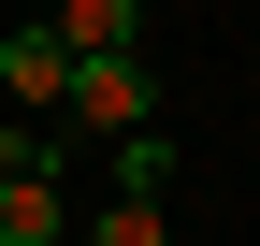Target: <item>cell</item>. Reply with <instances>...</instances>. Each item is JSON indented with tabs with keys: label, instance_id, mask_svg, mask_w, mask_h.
<instances>
[{
	"label": "cell",
	"instance_id": "obj_5",
	"mask_svg": "<svg viewBox=\"0 0 260 246\" xmlns=\"http://www.w3.org/2000/svg\"><path fill=\"white\" fill-rule=\"evenodd\" d=\"M87 246H174V218H159V189H116L102 218H87Z\"/></svg>",
	"mask_w": 260,
	"mask_h": 246
},
{
	"label": "cell",
	"instance_id": "obj_2",
	"mask_svg": "<svg viewBox=\"0 0 260 246\" xmlns=\"http://www.w3.org/2000/svg\"><path fill=\"white\" fill-rule=\"evenodd\" d=\"M0 87H15V102H44V116H58V87H73V44H58L44 15H29V29H0Z\"/></svg>",
	"mask_w": 260,
	"mask_h": 246
},
{
	"label": "cell",
	"instance_id": "obj_6",
	"mask_svg": "<svg viewBox=\"0 0 260 246\" xmlns=\"http://www.w3.org/2000/svg\"><path fill=\"white\" fill-rule=\"evenodd\" d=\"M116 189H174V131H116Z\"/></svg>",
	"mask_w": 260,
	"mask_h": 246
},
{
	"label": "cell",
	"instance_id": "obj_4",
	"mask_svg": "<svg viewBox=\"0 0 260 246\" xmlns=\"http://www.w3.org/2000/svg\"><path fill=\"white\" fill-rule=\"evenodd\" d=\"M58 44H73V58H102V44H145V0H58Z\"/></svg>",
	"mask_w": 260,
	"mask_h": 246
},
{
	"label": "cell",
	"instance_id": "obj_1",
	"mask_svg": "<svg viewBox=\"0 0 260 246\" xmlns=\"http://www.w3.org/2000/svg\"><path fill=\"white\" fill-rule=\"evenodd\" d=\"M58 131H73V145L159 131V73H145V44H102V58H73V87H58Z\"/></svg>",
	"mask_w": 260,
	"mask_h": 246
},
{
	"label": "cell",
	"instance_id": "obj_7",
	"mask_svg": "<svg viewBox=\"0 0 260 246\" xmlns=\"http://www.w3.org/2000/svg\"><path fill=\"white\" fill-rule=\"evenodd\" d=\"M0 174H73V131H15L0 116Z\"/></svg>",
	"mask_w": 260,
	"mask_h": 246
},
{
	"label": "cell",
	"instance_id": "obj_3",
	"mask_svg": "<svg viewBox=\"0 0 260 246\" xmlns=\"http://www.w3.org/2000/svg\"><path fill=\"white\" fill-rule=\"evenodd\" d=\"M73 232V174H0V246H58Z\"/></svg>",
	"mask_w": 260,
	"mask_h": 246
}]
</instances>
